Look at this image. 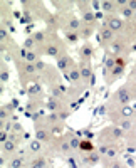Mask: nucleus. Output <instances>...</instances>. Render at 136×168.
Instances as JSON below:
<instances>
[{
	"instance_id": "obj_15",
	"label": "nucleus",
	"mask_w": 136,
	"mask_h": 168,
	"mask_svg": "<svg viewBox=\"0 0 136 168\" xmlns=\"http://www.w3.org/2000/svg\"><path fill=\"white\" fill-rule=\"evenodd\" d=\"M22 165H24V158H20V156L14 158V160L10 161V166L12 168H22Z\"/></svg>"
},
{
	"instance_id": "obj_8",
	"label": "nucleus",
	"mask_w": 136,
	"mask_h": 168,
	"mask_svg": "<svg viewBox=\"0 0 136 168\" xmlns=\"http://www.w3.org/2000/svg\"><path fill=\"white\" fill-rule=\"evenodd\" d=\"M114 7H116V2H103V4H101V8H103L106 14H111V12L114 10Z\"/></svg>"
},
{
	"instance_id": "obj_20",
	"label": "nucleus",
	"mask_w": 136,
	"mask_h": 168,
	"mask_svg": "<svg viewBox=\"0 0 136 168\" xmlns=\"http://www.w3.org/2000/svg\"><path fill=\"white\" fill-rule=\"evenodd\" d=\"M0 35H2V40H7L8 39V32L2 27V30H0Z\"/></svg>"
},
{
	"instance_id": "obj_22",
	"label": "nucleus",
	"mask_w": 136,
	"mask_h": 168,
	"mask_svg": "<svg viewBox=\"0 0 136 168\" xmlns=\"http://www.w3.org/2000/svg\"><path fill=\"white\" fill-rule=\"evenodd\" d=\"M91 7L94 8V10H99V7H101V4L99 2H91Z\"/></svg>"
},
{
	"instance_id": "obj_16",
	"label": "nucleus",
	"mask_w": 136,
	"mask_h": 168,
	"mask_svg": "<svg viewBox=\"0 0 136 168\" xmlns=\"http://www.w3.org/2000/svg\"><path fill=\"white\" fill-rule=\"evenodd\" d=\"M79 148L84 150V151H91L94 146H93V143H91V141H86V139H84V141H81V146H79Z\"/></svg>"
},
{
	"instance_id": "obj_18",
	"label": "nucleus",
	"mask_w": 136,
	"mask_h": 168,
	"mask_svg": "<svg viewBox=\"0 0 136 168\" xmlns=\"http://www.w3.org/2000/svg\"><path fill=\"white\" fill-rule=\"evenodd\" d=\"M14 148H15L14 141H5L4 143V151H12Z\"/></svg>"
},
{
	"instance_id": "obj_9",
	"label": "nucleus",
	"mask_w": 136,
	"mask_h": 168,
	"mask_svg": "<svg viewBox=\"0 0 136 168\" xmlns=\"http://www.w3.org/2000/svg\"><path fill=\"white\" fill-rule=\"evenodd\" d=\"M40 148H42V143H40L39 139H34V141L29 143V150L32 151V153H37V151H40Z\"/></svg>"
},
{
	"instance_id": "obj_1",
	"label": "nucleus",
	"mask_w": 136,
	"mask_h": 168,
	"mask_svg": "<svg viewBox=\"0 0 136 168\" xmlns=\"http://www.w3.org/2000/svg\"><path fill=\"white\" fill-rule=\"evenodd\" d=\"M133 94L131 91H129V88H126V86H123V88L118 89V94H116V99H118L119 102H121L123 106H128V102L131 101Z\"/></svg>"
},
{
	"instance_id": "obj_24",
	"label": "nucleus",
	"mask_w": 136,
	"mask_h": 168,
	"mask_svg": "<svg viewBox=\"0 0 136 168\" xmlns=\"http://www.w3.org/2000/svg\"><path fill=\"white\" fill-rule=\"evenodd\" d=\"M134 91H136V88H134ZM134 96H136V92H134Z\"/></svg>"
},
{
	"instance_id": "obj_12",
	"label": "nucleus",
	"mask_w": 136,
	"mask_h": 168,
	"mask_svg": "<svg viewBox=\"0 0 136 168\" xmlns=\"http://www.w3.org/2000/svg\"><path fill=\"white\" fill-rule=\"evenodd\" d=\"M40 94V86L39 84H34V86H30L29 88V96L30 98H36V96Z\"/></svg>"
},
{
	"instance_id": "obj_10",
	"label": "nucleus",
	"mask_w": 136,
	"mask_h": 168,
	"mask_svg": "<svg viewBox=\"0 0 136 168\" xmlns=\"http://www.w3.org/2000/svg\"><path fill=\"white\" fill-rule=\"evenodd\" d=\"M119 126H121V129H126V131H131L134 128V124L131 123V119H121L119 121Z\"/></svg>"
},
{
	"instance_id": "obj_11",
	"label": "nucleus",
	"mask_w": 136,
	"mask_h": 168,
	"mask_svg": "<svg viewBox=\"0 0 136 168\" xmlns=\"http://www.w3.org/2000/svg\"><path fill=\"white\" fill-rule=\"evenodd\" d=\"M111 51H113V54H119V52L123 51V42L121 40H114L111 44Z\"/></svg>"
},
{
	"instance_id": "obj_5",
	"label": "nucleus",
	"mask_w": 136,
	"mask_h": 168,
	"mask_svg": "<svg viewBox=\"0 0 136 168\" xmlns=\"http://www.w3.org/2000/svg\"><path fill=\"white\" fill-rule=\"evenodd\" d=\"M106 25L109 27L113 32H114V30H121L124 24H123V20H121V18H118V17H109V18H107V24H106Z\"/></svg>"
},
{
	"instance_id": "obj_14",
	"label": "nucleus",
	"mask_w": 136,
	"mask_h": 168,
	"mask_svg": "<svg viewBox=\"0 0 136 168\" xmlns=\"http://www.w3.org/2000/svg\"><path fill=\"white\" fill-rule=\"evenodd\" d=\"M30 168H46V160L44 158H37L36 161H32Z\"/></svg>"
},
{
	"instance_id": "obj_19",
	"label": "nucleus",
	"mask_w": 136,
	"mask_h": 168,
	"mask_svg": "<svg viewBox=\"0 0 136 168\" xmlns=\"http://www.w3.org/2000/svg\"><path fill=\"white\" fill-rule=\"evenodd\" d=\"M66 37H67V40H71V42H76V40L79 39V35L76 32H67V34H66Z\"/></svg>"
},
{
	"instance_id": "obj_2",
	"label": "nucleus",
	"mask_w": 136,
	"mask_h": 168,
	"mask_svg": "<svg viewBox=\"0 0 136 168\" xmlns=\"http://www.w3.org/2000/svg\"><path fill=\"white\" fill-rule=\"evenodd\" d=\"M113 37H114V32H113V30L104 24L103 29H101V32L97 34V42H99V44H106V42L113 40Z\"/></svg>"
},
{
	"instance_id": "obj_13",
	"label": "nucleus",
	"mask_w": 136,
	"mask_h": 168,
	"mask_svg": "<svg viewBox=\"0 0 136 168\" xmlns=\"http://www.w3.org/2000/svg\"><path fill=\"white\" fill-rule=\"evenodd\" d=\"M49 131H46L44 133V129H37V139H39V141H47V139H49Z\"/></svg>"
},
{
	"instance_id": "obj_6",
	"label": "nucleus",
	"mask_w": 136,
	"mask_h": 168,
	"mask_svg": "<svg viewBox=\"0 0 136 168\" xmlns=\"http://www.w3.org/2000/svg\"><path fill=\"white\" fill-rule=\"evenodd\" d=\"M79 54H81V57H83V61L89 62L91 55H93V47H91V45L86 42V44H84L83 47H81V51H79Z\"/></svg>"
},
{
	"instance_id": "obj_21",
	"label": "nucleus",
	"mask_w": 136,
	"mask_h": 168,
	"mask_svg": "<svg viewBox=\"0 0 136 168\" xmlns=\"http://www.w3.org/2000/svg\"><path fill=\"white\" fill-rule=\"evenodd\" d=\"M128 7L131 8L133 12H136V2H134V0H133V2H128Z\"/></svg>"
},
{
	"instance_id": "obj_23",
	"label": "nucleus",
	"mask_w": 136,
	"mask_h": 168,
	"mask_svg": "<svg viewBox=\"0 0 136 168\" xmlns=\"http://www.w3.org/2000/svg\"><path fill=\"white\" fill-rule=\"evenodd\" d=\"M7 79H8V72L7 71H2V82H5Z\"/></svg>"
},
{
	"instance_id": "obj_17",
	"label": "nucleus",
	"mask_w": 136,
	"mask_h": 168,
	"mask_svg": "<svg viewBox=\"0 0 136 168\" xmlns=\"http://www.w3.org/2000/svg\"><path fill=\"white\" fill-rule=\"evenodd\" d=\"M121 14H123V17H124V18H131V17H133V14H134V12H133L131 8H129L128 5H126L124 8H121Z\"/></svg>"
},
{
	"instance_id": "obj_3",
	"label": "nucleus",
	"mask_w": 136,
	"mask_h": 168,
	"mask_svg": "<svg viewBox=\"0 0 136 168\" xmlns=\"http://www.w3.org/2000/svg\"><path fill=\"white\" fill-rule=\"evenodd\" d=\"M72 64L74 62L71 61V57L69 55H61L59 57V61H57V67H59V71H64V72H67V71H71L72 69Z\"/></svg>"
},
{
	"instance_id": "obj_7",
	"label": "nucleus",
	"mask_w": 136,
	"mask_h": 168,
	"mask_svg": "<svg viewBox=\"0 0 136 168\" xmlns=\"http://www.w3.org/2000/svg\"><path fill=\"white\" fill-rule=\"evenodd\" d=\"M67 79L71 81L72 84H77L79 81H81V71H79L77 67H72V69L67 72Z\"/></svg>"
},
{
	"instance_id": "obj_4",
	"label": "nucleus",
	"mask_w": 136,
	"mask_h": 168,
	"mask_svg": "<svg viewBox=\"0 0 136 168\" xmlns=\"http://www.w3.org/2000/svg\"><path fill=\"white\" fill-rule=\"evenodd\" d=\"M79 71H81V77H83V79L86 81V82L93 81V71H91L89 62L83 61V62H81V67H79Z\"/></svg>"
}]
</instances>
